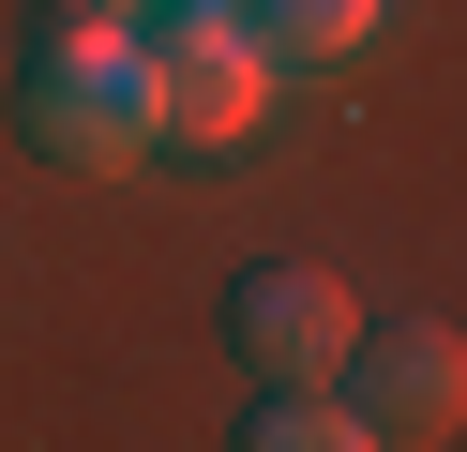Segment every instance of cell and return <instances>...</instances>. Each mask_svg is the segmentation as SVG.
I'll use <instances>...</instances> for the list:
<instances>
[{"instance_id":"4","label":"cell","mask_w":467,"mask_h":452,"mask_svg":"<svg viewBox=\"0 0 467 452\" xmlns=\"http://www.w3.org/2000/svg\"><path fill=\"white\" fill-rule=\"evenodd\" d=\"M347 331H362V301H347L317 257H256L242 287H226V347H242L256 377H332Z\"/></svg>"},{"instance_id":"3","label":"cell","mask_w":467,"mask_h":452,"mask_svg":"<svg viewBox=\"0 0 467 452\" xmlns=\"http://www.w3.org/2000/svg\"><path fill=\"white\" fill-rule=\"evenodd\" d=\"M332 377H347V407H362V437H392V452H422V437L467 422V347H452V317H362Z\"/></svg>"},{"instance_id":"1","label":"cell","mask_w":467,"mask_h":452,"mask_svg":"<svg viewBox=\"0 0 467 452\" xmlns=\"http://www.w3.org/2000/svg\"><path fill=\"white\" fill-rule=\"evenodd\" d=\"M16 121H31L46 166L121 181L136 151L166 136V121H151V46H136V0H46V16H31V90H16Z\"/></svg>"},{"instance_id":"2","label":"cell","mask_w":467,"mask_h":452,"mask_svg":"<svg viewBox=\"0 0 467 452\" xmlns=\"http://www.w3.org/2000/svg\"><path fill=\"white\" fill-rule=\"evenodd\" d=\"M136 46H151V121L196 151H242L272 106V46H256L242 0H136Z\"/></svg>"},{"instance_id":"6","label":"cell","mask_w":467,"mask_h":452,"mask_svg":"<svg viewBox=\"0 0 467 452\" xmlns=\"http://www.w3.org/2000/svg\"><path fill=\"white\" fill-rule=\"evenodd\" d=\"M242 437H256V452H332V437H362V407L317 392V377H272V407H256Z\"/></svg>"},{"instance_id":"5","label":"cell","mask_w":467,"mask_h":452,"mask_svg":"<svg viewBox=\"0 0 467 452\" xmlns=\"http://www.w3.org/2000/svg\"><path fill=\"white\" fill-rule=\"evenodd\" d=\"M242 16H256V46H272V60H362L377 0H242Z\"/></svg>"}]
</instances>
